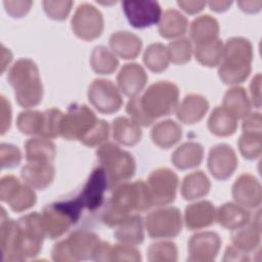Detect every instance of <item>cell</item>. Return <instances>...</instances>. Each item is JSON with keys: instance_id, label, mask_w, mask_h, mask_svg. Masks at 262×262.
<instances>
[{"instance_id": "obj_1", "label": "cell", "mask_w": 262, "mask_h": 262, "mask_svg": "<svg viewBox=\"0 0 262 262\" xmlns=\"http://www.w3.org/2000/svg\"><path fill=\"white\" fill-rule=\"evenodd\" d=\"M1 211L0 231L3 261H21L37 256L46 236L41 214L33 212L15 221L6 217L4 208Z\"/></svg>"}, {"instance_id": "obj_2", "label": "cell", "mask_w": 262, "mask_h": 262, "mask_svg": "<svg viewBox=\"0 0 262 262\" xmlns=\"http://www.w3.org/2000/svg\"><path fill=\"white\" fill-rule=\"evenodd\" d=\"M179 91L175 84L160 81L151 84L141 96L130 98L126 111L138 125L149 126L156 119L169 116L178 105Z\"/></svg>"}, {"instance_id": "obj_3", "label": "cell", "mask_w": 262, "mask_h": 262, "mask_svg": "<svg viewBox=\"0 0 262 262\" xmlns=\"http://www.w3.org/2000/svg\"><path fill=\"white\" fill-rule=\"evenodd\" d=\"M152 207L146 183L135 181L121 183L114 188L111 199L104 204L101 219L110 227L118 226L134 212H142Z\"/></svg>"}, {"instance_id": "obj_4", "label": "cell", "mask_w": 262, "mask_h": 262, "mask_svg": "<svg viewBox=\"0 0 262 262\" xmlns=\"http://www.w3.org/2000/svg\"><path fill=\"white\" fill-rule=\"evenodd\" d=\"M252 58V45L248 39L243 37L228 39L223 47L218 70L219 78L225 84L244 82L251 73Z\"/></svg>"}, {"instance_id": "obj_5", "label": "cell", "mask_w": 262, "mask_h": 262, "mask_svg": "<svg viewBox=\"0 0 262 262\" xmlns=\"http://www.w3.org/2000/svg\"><path fill=\"white\" fill-rule=\"evenodd\" d=\"M7 81L14 89L17 103L23 107L37 105L43 96V87L37 64L29 58L16 60L7 74Z\"/></svg>"}, {"instance_id": "obj_6", "label": "cell", "mask_w": 262, "mask_h": 262, "mask_svg": "<svg viewBox=\"0 0 262 262\" xmlns=\"http://www.w3.org/2000/svg\"><path fill=\"white\" fill-rule=\"evenodd\" d=\"M96 156L106 174L110 188L127 181L135 173V161L132 155L113 142L102 144L97 149Z\"/></svg>"}, {"instance_id": "obj_7", "label": "cell", "mask_w": 262, "mask_h": 262, "mask_svg": "<svg viewBox=\"0 0 262 262\" xmlns=\"http://www.w3.org/2000/svg\"><path fill=\"white\" fill-rule=\"evenodd\" d=\"M102 241L95 233L76 230L67 239L60 241L52 249L54 261H79L96 258Z\"/></svg>"}, {"instance_id": "obj_8", "label": "cell", "mask_w": 262, "mask_h": 262, "mask_svg": "<svg viewBox=\"0 0 262 262\" xmlns=\"http://www.w3.org/2000/svg\"><path fill=\"white\" fill-rule=\"evenodd\" d=\"M82 211L83 207L77 198L45 207L41 214V222L46 236L53 239L62 235L79 221Z\"/></svg>"}, {"instance_id": "obj_9", "label": "cell", "mask_w": 262, "mask_h": 262, "mask_svg": "<svg viewBox=\"0 0 262 262\" xmlns=\"http://www.w3.org/2000/svg\"><path fill=\"white\" fill-rule=\"evenodd\" d=\"M98 120L87 105L74 103L70 105L68 112L63 115L60 135L68 140H80L83 142Z\"/></svg>"}, {"instance_id": "obj_10", "label": "cell", "mask_w": 262, "mask_h": 262, "mask_svg": "<svg viewBox=\"0 0 262 262\" xmlns=\"http://www.w3.org/2000/svg\"><path fill=\"white\" fill-rule=\"evenodd\" d=\"M144 225L151 238L174 237L182 227L180 211L175 207L155 210L146 215Z\"/></svg>"}, {"instance_id": "obj_11", "label": "cell", "mask_w": 262, "mask_h": 262, "mask_svg": "<svg viewBox=\"0 0 262 262\" xmlns=\"http://www.w3.org/2000/svg\"><path fill=\"white\" fill-rule=\"evenodd\" d=\"M146 185L152 206H165L175 200L178 176L168 168H159L149 174Z\"/></svg>"}, {"instance_id": "obj_12", "label": "cell", "mask_w": 262, "mask_h": 262, "mask_svg": "<svg viewBox=\"0 0 262 262\" xmlns=\"http://www.w3.org/2000/svg\"><path fill=\"white\" fill-rule=\"evenodd\" d=\"M0 199L15 212L28 210L36 203V193L29 186L23 184L13 175H5L0 182Z\"/></svg>"}, {"instance_id": "obj_13", "label": "cell", "mask_w": 262, "mask_h": 262, "mask_svg": "<svg viewBox=\"0 0 262 262\" xmlns=\"http://www.w3.org/2000/svg\"><path fill=\"white\" fill-rule=\"evenodd\" d=\"M72 29L79 38L86 41L99 37L103 30L101 12L92 4H80L72 18Z\"/></svg>"}, {"instance_id": "obj_14", "label": "cell", "mask_w": 262, "mask_h": 262, "mask_svg": "<svg viewBox=\"0 0 262 262\" xmlns=\"http://www.w3.org/2000/svg\"><path fill=\"white\" fill-rule=\"evenodd\" d=\"M88 99L98 112L103 114H113L123 104L117 86L105 79H95L92 82L88 89Z\"/></svg>"}, {"instance_id": "obj_15", "label": "cell", "mask_w": 262, "mask_h": 262, "mask_svg": "<svg viewBox=\"0 0 262 262\" xmlns=\"http://www.w3.org/2000/svg\"><path fill=\"white\" fill-rule=\"evenodd\" d=\"M122 8L130 25L136 29L151 27L162 16V9L157 1H123Z\"/></svg>"}, {"instance_id": "obj_16", "label": "cell", "mask_w": 262, "mask_h": 262, "mask_svg": "<svg viewBox=\"0 0 262 262\" xmlns=\"http://www.w3.org/2000/svg\"><path fill=\"white\" fill-rule=\"evenodd\" d=\"M107 187L110 186L106 174L103 168L99 166L91 172L83 189L76 198L81 203L83 209L95 211L103 205L104 193Z\"/></svg>"}, {"instance_id": "obj_17", "label": "cell", "mask_w": 262, "mask_h": 262, "mask_svg": "<svg viewBox=\"0 0 262 262\" xmlns=\"http://www.w3.org/2000/svg\"><path fill=\"white\" fill-rule=\"evenodd\" d=\"M237 166V159L232 147L220 143L211 148L208 158V168L218 180H225L232 175Z\"/></svg>"}, {"instance_id": "obj_18", "label": "cell", "mask_w": 262, "mask_h": 262, "mask_svg": "<svg viewBox=\"0 0 262 262\" xmlns=\"http://www.w3.org/2000/svg\"><path fill=\"white\" fill-rule=\"evenodd\" d=\"M221 239L216 232L205 231L193 234L188 242L189 261H212L217 256Z\"/></svg>"}, {"instance_id": "obj_19", "label": "cell", "mask_w": 262, "mask_h": 262, "mask_svg": "<svg viewBox=\"0 0 262 262\" xmlns=\"http://www.w3.org/2000/svg\"><path fill=\"white\" fill-rule=\"evenodd\" d=\"M235 202L246 208H256L261 203V186L259 181L250 174L241 175L232 186Z\"/></svg>"}, {"instance_id": "obj_20", "label": "cell", "mask_w": 262, "mask_h": 262, "mask_svg": "<svg viewBox=\"0 0 262 262\" xmlns=\"http://www.w3.org/2000/svg\"><path fill=\"white\" fill-rule=\"evenodd\" d=\"M118 86L120 91L132 98L143 89L147 82V75L138 63H126L118 75Z\"/></svg>"}, {"instance_id": "obj_21", "label": "cell", "mask_w": 262, "mask_h": 262, "mask_svg": "<svg viewBox=\"0 0 262 262\" xmlns=\"http://www.w3.org/2000/svg\"><path fill=\"white\" fill-rule=\"evenodd\" d=\"M27 184L38 189L46 188L54 178V167L49 162H28L20 171Z\"/></svg>"}, {"instance_id": "obj_22", "label": "cell", "mask_w": 262, "mask_h": 262, "mask_svg": "<svg viewBox=\"0 0 262 262\" xmlns=\"http://www.w3.org/2000/svg\"><path fill=\"white\" fill-rule=\"evenodd\" d=\"M209 108L208 100L199 94L186 95L176 107V116L184 124H194L203 119Z\"/></svg>"}, {"instance_id": "obj_23", "label": "cell", "mask_w": 262, "mask_h": 262, "mask_svg": "<svg viewBox=\"0 0 262 262\" xmlns=\"http://www.w3.org/2000/svg\"><path fill=\"white\" fill-rule=\"evenodd\" d=\"M215 217V208L209 201L194 203L185 208L184 221L189 230L210 226L212 223H214Z\"/></svg>"}, {"instance_id": "obj_24", "label": "cell", "mask_w": 262, "mask_h": 262, "mask_svg": "<svg viewBox=\"0 0 262 262\" xmlns=\"http://www.w3.org/2000/svg\"><path fill=\"white\" fill-rule=\"evenodd\" d=\"M110 45L112 50L120 57L130 59L135 58L139 54L142 42L139 37L130 32L119 31L112 34Z\"/></svg>"}, {"instance_id": "obj_25", "label": "cell", "mask_w": 262, "mask_h": 262, "mask_svg": "<svg viewBox=\"0 0 262 262\" xmlns=\"http://www.w3.org/2000/svg\"><path fill=\"white\" fill-rule=\"evenodd\" d=\"M203 146L193 141H187L177 147L171 157V161L175 167L181 170L199 166L203 161Z\"/></svg>"}, {"instance_id": "obj_26", "label": "cell", "mask_w": 262, "mask_h": 262, "mask_svg": "<svg viewBox=\"0 0 262 262\" xmlns=\"http://www.w3.org/2000/svg\"><path fill=\"white\" fill-rule=\"evenodd\" d=\"M218 33V21L209 14L194 18L190 26V37L195 45H202L217 40Z\"/></svg>"}, {"instance_id": "obj_27", "label": "cell", "mask_w": 262, "mask_h": 262, "mask_svg": "<svg viewBox=\"0 0 262 262\" xmlns=\"http://www.w3.org/2000/svg\"><path fill=\"white\" fill-rule=\"evenodd\" d=\"M217 220L219 224L228 229H236L250 221V213L242 206L225 203L218 208Z\"/></svg>"}, {"instance_id": "obj_28", "label": "cell", "mask_w": 262, "mask_h": 262, "mask_svg": "<svg viewBox=\"0 0 262 262\" xmlns=\"http://www.w3.org/2000/svg\"><path fill=\"white\" fill-rule=\"evenodd\" d=\"M114 139L127 146L135 145L141 138V130L139 125L132 119L119 117L113 122Z\"/></svg>"}, {"instance_id": "obj_29", "label": "cell", "mask_w": 262, "mask_h": 262, "mask_svg": "<svg viewBox=\"0 0 262 262\" xmlns=\"http://www.w3.org/2000/svg\"><path fill=\"white\" fill-rule=\"evenodd\" d=\"M233 230L234 231L231 234V241L238 250L249 252L258 246L260 242L259 218L257 221H249L245 225Z\"/></svg>"}, {"instance_id": "obj_30", "label": "cell", "mask_w": 262, "mask_h": 262, "mask_svg": "<svg viewBox=\"0 0 262 262\" xmlns=\"http://www.w3.org/2000/svg\"><path fill=\"white\" fill-rule=\"evenodd\" d=\"M188 21L186 17L175 9H167L161 16L159 33L166 39L179 37L186 33Z\"/></svg>"}, {"instance_id": "obj_31", "label": "cell", "mask_w": 262, "mask_h": 262, "mask_svg": "<svg viewBox=\"0 0 262 262\" xmlns=\"http://www.w3.org/2000/svg\"><path fill=\"white\" fill-rule=\"evenodd\" d=\"M181 136V127L172 120L162 121L151 130V139L161 148L171 147L180 140Z\"/></svg>"}, {"instance_id": "obj_32", "label": "cell", "mask_w": 262, "mask_h": 262, "mask_svg": "<svg viewBox=\"0 0 262 262\" xmlns=\"http://www.w3.org/2000/svg\"><path fill=\"white\" fill-rule=\"evenodd\" d=\"M236 118L223 106L215 107L208 120L209 130L217 136H228L235 132Z\"/></svg>"}, {"instance_id": "obj_33", "label": "cell", "mask_w": 262, "mask_h": 262, "mask_svg": "<svg viewBox=\"0 0 262 262\" xmlns=\"http://www.w3.org/2000/svg\"><path fill=\"white\" fill-rule=\"evenodd\" d=\"M210 181L203 171L192 172L186 175L181 185V194L187 201L206 195L210 190Z\"/></svg>"}, {"instance_id": "obj_34", "label": "cell", "mask_w": 262, "mask_h": 262, "mask_svg": "<svg viewBox=\"0 0 262 262\" xmlns=\"http://www.w3.org/2000/svg\"><path fill=\"white\" fill-rule=\"evenodd\" d=\"M115 237L124 244H140L144 237L142 218L136 214L130 216L119 225L115 232Z\"/></svg>"}, {"instance_id": "obj_35", "label": "cell", "mask_w": 262, "mask_h": 262, "mask_svg": "<svg viewBox=\"0 0 262 262\" xmlns=\"http://www.w3.org/2000/svg\"><path fill=\"white\" fill-rule=\"evenodd\" d=\"M26 159L28 162H49L55 157V145L48 138H31L26 144Z\"/></svg>"}, {"instance_id": "obj_36", "label": "cell", "mask_w": 262, "mask_h": 262, "mask_svg": "<svg viewBox=\"0 0 262 262\" xmlns=\"http://www.w3.org/2000/svg\"><path fill=\"white\" fill-rule=\"evenodd\" d=\"M223 107L236 119L246 117L251 107L246 90L242 87H232L228 89L223 98Z\"/></svg>"}, {"instance_id": "obj_37", "label": "cell", "mask_w": 262, "mask_h": 262, "mask_svg": "<svg viewBox=\"0 0 262 262\" xmlns=\"http://www.w3.org/2000/svg\"><path fill=\"white\" fill-rule=\"evenodd\" d=\"M223 44L217 39L202 45H195L194 56L200 63L206 67H216L221 62Z\"/></svg>"}, {"instance_id": "obj_38", "label": "cell", "mask_w": 262, "mask_h": 262, "mask_svg": "<svg viewBox=\"0 0 262 262\" xmlns=\"http://www.w3.org/2000/svg\"><path fill=\"white\" fill-rule=\"evenodd\" d=\"M90 63L94 72L101 75H110L119 66L117 57L104 46H96L92 51Z\"/></svg>"}, {"instance_id": "obj_39", "label": "cell", "mask_w": 262, "mask_h": 262, "mask_svg": "<svg viewBox=\"0 0 262 262\" xmlns=\"http://www.w3.org/2000/svg\"><path fill=\"white\" fill-rule=\"evenodd\" d=\"M143 62L155 73H161L168 68L169 56L167 47L162 43L150 44L144 51Z\"/></svg>"}, {"instance_id": "obj_40", "label": "cell", "mask_w": 262, "mask_h": 262, "mask_svg": "<svg viewBox=\"0 0 262 262\" xmlns=\"http://www.w3.org/2000/svg\"><path fill=\"white\" fill-rule=\"evenodd\" d=\"M63 113L57 108H49L42 113V124L39 135L43 138H54L60 135Z\"/></svg>"}, {"instance_id": "obj_41", "label": "cell", "mask_w": 262, "mask_h": 262, "mask_svg": "<svg viewBox=\"0 0 262 262\" xmlns=\"http://www.w3.org/2000/svg\"><path fill=\"white\" fill-rule=\"evenodd\" d=\"M239 151L244 158L254 160L261 154V132L243 131L238 139Z\"/></svg>"}, {"instance_id": "obj_42", "label": "cell", "mask_w": 262, "mask_h": 262, "mask_svg": "<svg viewBox=\"0 0 262 262\" xmlns=\"http://www.w3.org/2000/svg\"><path fill=\"white\" fill-rule=\"evenodd\" d=\"M42 124V113L38 111L21 112L16 121L18 130L23 134L33 135L40 133Z\"/></svg>"}, {"instance_id": "obj_43", "label": "cell", "mask_w": 262, "mask_h": 262, "mask_svg": "<svg viewBox=\"0 0 262 262\" xmlns=\"http://www.w3.org/2000/svg\"><path fill=\"white\" fill-rule=\"evenodd\" d=\"M167 51L169 60L177 64H182L190 60L192 48L189 40L184 38L170 42Z\"/></svg>"}, {"instance_id": "obj_44", "label": "cell", "mask_w": 262, "mask_h": 262, "mask_svg": "<svg viewBox=\"0 0 262 262\" xmlns=\"http://www.w3.org/2000/svg\"><path fill=\"white\" fill-rule=\"evenodd\" d=\"M149 261H176L177 248L171 242H159L151 244L147 251Z\"/></svg>"}, {"instance_id": "obj_45", "label": "cell", "mask_w": 262, "mask_h": 262, "mask_svg": "<svg viewBox=\"0 0 262 262\" xmlns=\"http://www.w3.org/2000/svg\"><path fill=\"white\" fill-rule=\"evenodd\" d=\"M140 253L136 248L129 244L115 245L110 248L107 260H140Z\"/></svg>"}, {"instance_id": "obj_46", "label": "cell", "mask_w": 262, "mask_h": 262, "mask_svg": "<svg viewBox=\"0 0 262 262\" xmlns=\"http://www.w3.org/2000/svg\"><path fill=\"white\" fill-rule=\"evenodd\" d=\"M43 7L45 12L50 18L62 20L67 18L71 7L72 1H43Z\"/></svg>"}, {"instance_id": "obj_47", "label": "cell", "mask_w": 262, "mask_h": 262, "mask_svg": "<svg viewBox=\"0 0 262 262\" xmlns=\"http://www.w3.org/2000/svg\"><path fill=\"white\" fill-rule=\"evenodd\" d=\"M108 132H110V126L107 122L99 119L96 126L93 128V130L89 133V135L84 139L82 143L90 147L96 146L107 139Z\"/></svg>"}, {"instance_id": "obj_48", "label": "cell", "mask_w": 262, "mask_h": 262, "mask_svg": "<svg viewBox=\"0 0 262 262\" xmlns=\"http://www.w3.org/2000/svg\"><path fill=\"white\" fill-rule=\"evenodd\" d=\"M21 160L20 150L17 146L2 143L1 144V167L2 168H13L16 167Z\"/></svg>"}, {"instance_id": "obj_49", "label": "cell", "mask_w": 262, "mask_h": 262, "mask_svg": "<svg viewBox=\"0 0 262 262\" xmlns=\"http://www.w3.org/2000/svg\"><path fill=\"white\" fill-rule=\"evenodd\" d=\"M5 10L13 17H21L25 15L29 10L31 5L33 4L32 1H4Z\"/></svg>"}, {"instance_id": "obj_50", "label": "cell", "mask_w": 262, "mask_h": 262, "mask_svg": "<svg viewBox=\"0 0 262 262\" xmlns=\"http://www.w3.org/2000/svg\"><path fill=\"white\" fill-rule=\"evenodd\" d=\"M11 107L9 101L1 95V134H4L10 127Z\"/></svg>"}, {"instance_id": "obj_51", "label": "cell", "mask_w": 262, "mask_h": 262, "mask_svg": "<svg viewBox=\"0 0 262 262\" xmlns=\"http://www.w3.org/2000/svg\"><path fill=\"white\" fill-rule=\"evenodd\" d=\"M243 131L261 132V117L259 113H252L246 116L243 122Z\"/></svg>"}, {"instance_id": "obj_52", "label": "cell", "mask_w": 262, "mask_h": 262, "mask_svg": "<svg viewBox=\"0 0 262 262\" xmlns=\"http://www.w3.org/2000/svg\"><path fill=\"white\" fill-rule=\"evenodd\" d=\"M177 4L187 13L192 14L195 12L201 11L204 6L206 5V2L204 1H178Z\"/></svg>"}, {"instance_id": "obj_53", "label": "cell", "mask_w": 262, "mask_h": 262, "mask_svg": "<svg viewBox=\"0 0 262 262\" xmlns=\"http://www.w3.org/2000/svg\"><path fill=\"white\" fill-rule=\"evenodd\" d=\"M232 2H228V1H211L208 3V5L210 6V8L214 11H217V12H221V11H224L226 10L230 5H231Z\"/></svg>"}]
</instances>
